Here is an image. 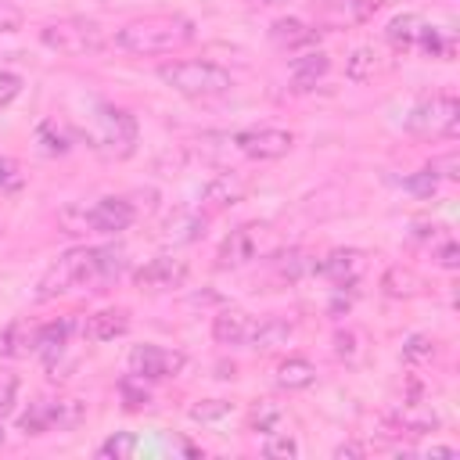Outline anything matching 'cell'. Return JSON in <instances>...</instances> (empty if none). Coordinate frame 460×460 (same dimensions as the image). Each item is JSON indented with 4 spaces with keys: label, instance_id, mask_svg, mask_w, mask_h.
I'll use <instances>...</instances> for the list:
<instances>
[{
    "label": "cell",
    "instance_id": "cell-1",
    "mask_svg": "<svg viewBox=\"0 0 460 460\" xmlns=\"http://www.w3.org/2000/svg\"><path fill=\"white\" fill-rule=\"evenodd\" d=\"M126 270V255L122 248H108V244H97V248H72L65 252L36 284V298L47 302L54 295H65L72 288H101V284H111L119 273Z\"/></svg>",
    "mask_w": 460,
    "mask_h": 460
},
{
    "label": "cell",
    "instance_id": "cell-2",
    "mask_svg": "<svg viewBox=\"0 0 460 460\" xmlns=\"http://www.w3.org/2000/svg\"><path fill=\"white\" fill-rule=\"evenodd\" d=\"M194 40V22L180 14H155V18H137L115 32V47L137 58H155V54H172Z\"/></svg>",
    "mask_w": 460,
    "mask_h": 460
},
{
    "label": "cell",
    "instance_id": "cell-3",
    "mask_svg": "<svg viewBox=\"0 0 460 460\" xmlns=\"http://www.w3.org/2000/svg\"><path fill=\"white\" fill-rule=\"evenodd\" d=\"M158 79L176 90L180 97H194V101H205V97H223L234 90V75L216 65V61H205V58H183V61H165L158 65Z\"/></svg>",
    "mask_w": 460,
    "mask_h": 460
},
{
    "label": "cell",
    "instance_id": "cell-4",
    "mask_svg": "<svg viewBox=\"0 0 460 460\" xmlns=\"http://www.w3.org/2000/svg\"><path fill=\"white\" fill-rule=\"evenodd\" d=\"M40 43L50 47L54 54L83 58V54H97L104 47V32L90 18H61V22H47L40 29Z\"/></svg>",
    "mask_w": 460,
    "mask_h": 460
},
{
    "label": "cell",
    "instance_id": "cell-5",
    "mask_svg": "<svg viewBox=\"0 0 460 460\" xmlns=\"http://www.w3.org/2000/svg\"><path fill=\"white\" fill-rule=\"evenodd\" d=\"M456 126H460V101L453 93H431L417 101L406 115V129L431 140H453Z\"/></svg>",
    "mask_w": 460,
    "mask_h": 460
},
{
    "label": "cell",
    "instance_id": "cell-6",
    "mask_svg": "<svg viewBox=\"0 0 460 460\" xmlns=\"http://www.w3.org/2000/svg\"><path fill=\"white\" fill-rule=\"evenodd\" d=\"M86 420V402L83 399H36L22 413V431L25 435H47V431H72Z\"/></svg>",
    "mask_w": 460,
    "mask_h": 460
},
{
    "label": "cell",
    "instance_id": "cell-7",
    "mask_svg": "<svg viewBox=\"0 0 460 460\" xmlns=\"http://www.w3.org/2000/svg\"><path fill=\"white\" fill-rule=\"evenodd\" d=\"M97 122H101V133H97V147L115 155V158H126L137 144V119L126 111V108H115V104H101L97 108Z\"/></svg>",
    "mask_w": 460,
    "mask_h": 460
},
{
    "label": "cell",
    "instance_id": "cell-8",
    "mask_svg": "<svg viewBox=\"0 0 460 460\" xmlns=\"http://www.w3.org/2000/svg\"><path fill=\"white\" fill-rule=\"evenodd\" d=\"M183 352L176 349H165V345H133L129 352V374L140 377V381H165V377H176L183 370Z\"/></svg>",
    "mask_w": 460,
    "mask_h": 460
},
{
    "label": "cell",
    "instance_id": "cell-9",
    "mask_svg": "<svg viewBox=\"0 0 460 460\" xmlns=\"http://www.w3.org/2000/svg\"><path fill=\"white\" fill-rule=\"evenodd\" d=\"M234 147L244 158L255 162H277L295 147V133L291 129H277V126H262V129H241L234 133Z\"/></svg>",
    "mask_w": 460,
    "mask_h": 460
},
{
    "label": "cell",
    "instance_id": "cell-10",
    "mask_svg": "<svg viewBox=\"0 0 460 460\" xmlns=\"http://www.w3.org/2000/svg\"><path fill=\"white\" fill-rule=\"evenodd\" d=\"M79 219H83V226L93 230V234H122V230L133 226L137 208H133V201L108 194V198H97L93 205H86V208L79 212Z\"/></svg>",
    "mask_w": 460,
    "mask_h": 460
},
{
    "label": "cell",
    "instance_id": "cell-11",
    "mask_svg": "<svg viewBox=\"0 0 460 460\" xmlns=\"http://www.w3.org/2000/svg\"><path fill=\"white\" fill-rule=\"evenodd\" d=\"M190 266L176 255H158L151 262H144L137 273H133V284L140 291H172V288H183Z\"/></svg>",
    "mask_w": 460,
    "mask_h": 460
},
{
    "label": "cell",
    "instance_id": "cell-12",
    "mask_svg": "<svg viewBox=\"0 0 460 460\" xmlns=\"http://www.w3.org/2000/svg\"><path fill=\"white\" fill-rule=\"evenodd\" d=\"M381 11V0H323L316 7V22L327 29H352L370 22Z\"/></svg>",
    "mask_w": 460,
    "mask_h": 460
},
{
    "label": "cell",
    "instance_id": "cell-13",
    "mask_svg": "<svg viewBox=\"0 0 460 460\" xmlns=\"http://www.w3.org/2000/svg\"><path fill=\"white\" fill-rule=\"evenodd\" d=\"M313 270L320 277H327L334 288H352L359 280V273L367 270V255L359 248H334L320 262H313Z\"/></svg>",
    "mask_w": 460,
    "mask_h": 460
},
{
    "label": "cell",
    "instance_id": "cell-14",
    "mask_svg": "<svg viewBox=\"0 0 460 460\" xmlns=\"http://www.w3.org/2000/svg\"><path fill=\"white\" fill-rule=\"evenodd\" d=\"M255 252H259V226H237V230H230L226 237H223V244H219V252H216V266L219 270H234V266H244V262H252L255 259Z\"/></svg>",
    "mask_w": 460,
    "mask_h": 460
},
{
    "label": "cell",
    "instance_id": "cell-15",
    "mask_svg": "<svg viewBox=\"0 0 460 460\" xmlns=\"http://www.w3.org/2000/svg\"><path fill=\"white\" fill-rule=\"evenodd\" d=\"M252 331H255V316H248L241 309H223L212 320V338L219 345H248Z\"/></svg>",
    "mask_w": 460,
    "mask_h": 460
},
{
    "label": "cell",
    "instance_id": "cell-16",
    "mask_svg": "<svg viewBox=\"0 0 460 460\" xmlns=\"http://www.w3.org/2000/svg\"><path fill=\"white\" fill-rule=\"evenodd\" d=\"M320 40V29L298 22V18H277L270 25V43L277 50H302V47H313Z\"/></svg>",
    "mask_w": 460,
    "mask_h": 460
},
{
    "label": "cell",
    "instance_id": "cell-17",
    "mask_svg": "<svg viewBox=\"0 0 460 460\" xmlns=\"http://www.w3.org/2000/svg\"><path fill=\"white\" fill-rule=\"evenodd\" d=\"M126 331H129V313L126 309H101V313L86 316V323H83V334L90 341H115Z\"/></svg>",
    "mask_w": 460,
    "mask_h": 460
},
{
    "label": "cell",
    "instance_id": "cell-18",
    "mask_svg": "<svg viewBox=\"0 0 460 460\" xmlns=\"http://www.w3.org/2000/svg\"><path fill=\"white\" fill-rule=\"evenodd\" d=\"M327 68H331V58H327L323 50H309V54H302V58L291 61L288 79H291L295 90H313V86L327 75Z\"/></svg>",
    "mask_w": 460,
    "mask_h": 460
},
{
    "label": "cell",
    "instance_id": "cell-19",
    "mask_svg": "<svg viewBox=\"0 0 460 460\" xmlns=\"http://www.w3.org/2000/svg\"><path fill=\"white\" fill-rule=\"evenodd\" d=\"M72 327H75V320H50V323L36 327L32 331V352H40L47 363H54V356H61Z\"/></svg>",
    "mask_w": 460,
    "mask_h": 460
},
{
    "label": "cell",
    "instance_id": "cell-20",
    "mask_svg": "<svg viewBox=\"0 0 460 460\" xmlns=\"http://www.w3.org/2000/svg\"><path fill=\"white\" fill-rule=\"evenodd\" d=\"M392 420H395V428L406 431V435H424V431H435V428H438V413H435L428 402H417V399L402 402Z\"/></svg>",
    "mask_w": 460,
    "mask_h": 460
},
{
    "label": "cell",
    "instance_id": "cell-21",
    "mask_svg": "<svg viewBox=\"0 0 460 460\" xmlns=\"http://www.w3.org/2000/svg\"><path fill=\"white\" fill-rule=\"evenodd\" d=\"M277 385L288 388V392H302V388H313L316 385V367L302 356H288L280 367H277Z\"/></svg>",
    "mask_w": 460,
    "mask_h": 460
},
{
    "label": "cell",
    "instance_id": "cell-22",
    "mask_svg": "<svg viewBox=\"0 0 460 460\" xmlns=\"http://www.w3.org/2000/svg\"><path fill=\"white\" fill-rule=\"evenodd\" d=\"M295 323L291 320H280V316H266V320H255V331H252V349H277L291 338Z\"/></svg>",
    "mask_w": 460,
    "mask_h": 460
},
{
    "label": "cell",
    "instance_id": "cell-23",
    "mask_svg": "<svg viewBox=\"0 0 460 460\" xmlns=\"http://www.w3.org/2000/svg\"><path fill=\"white\" fill-rule=\"evenodd\" d=\"M381 288H385V295H392V298H410V295H417V291L424 288V280H420L410 266H388L385 277H381Z\"/></svg>",
    "mask_w": 460,
    "mask_h": 460
},
{
    "label": "cell",
    "instance_id": "cell-24",
    "mask_svg": "<svg viewBox=\"0 0 460 460\" xmlns=\"http://www.w3.org/2000/svg\"><path fill=\"white\" fill-rule=\"evenodd\" d=\"M201 234H205V216H201V212H176V216L165 223V237L176 241V244L198 241Z\"/></svg>",
    "mask_w": 460,
    "mask_h": 460
},
{
    "label": "cell",
    "instance_id": "cell-25",
    "mask_svg": "<svg viewBox=\"0 0 460 460\" xmlns=\"http://www.w3.org/2000/svg\"><path fill=\"white\" fill-rule=\"evenodd\" d=\"M377 68H381V61H377V50H374V47H356V50L345 58V75H349L352 83L374 79Z\"/></svg>",
    "mask_w": 460,
    "mask_h": 460
},
{
    "label": "cell",
    "instance_id": "cell-26",
    "mask_svg": "<svg viewBox=\"0 0 460 460\" xmlns=\"http://www.w3.org/2000/svg\"><path fill=\"white\" fill-rule=\"evenodd\" d=\"M29 352H32V331L25 323H7L0 331V356L18 359V356H29Z\"/></svg>",
    "mask_w": 460,
    "mask_h": 460
},
{
    "label": "cell",
    "instance_id": "cell-27",
    "mask_svg": "<svg viewBox=\"0 0 460 460\" xmlns=\"http://www.w3.org/2000/svg\"><path fill=\"white\" fill-rule=\"evenodd\" d=\"M262 453L270 456V460H291V456H298V438L291 435V431H266L262 435Z\"/></svg>",
    "mask_w": 460,
    "mask_h": 460
},
{
    "label": "cell",
    "instance_id": "cell-28",
    "mask_svg": "<svg viewBox=\"0 0 460 460\" xmlns=\"http://www.w3.org/2000/svg\"><path fill=\"white\" fill-rule=\"evenodd\" d=\"M248 420H252V428L255 431H277L280 424H284V410L277 406V402H270V399H262V402H255L252 406V413H248Z\"/></svg>",
    "mask_w": 460,
    "mask_h": 460
},
{
    "label": "cell",
    "instance_id": "cell-29",
    "mask_svg": "<svg viewBox=\"0 0 460 460\" xmlns=\"http://www.w3.org/2000/svg\"><path fill=\"white\" fill-rule=\"evenodd\" d=\"M97 453L101 456H111V460H129L137 453V435L133 431H115L111 438H104L97 446Z\"/></svg>",
    "mask_w": 460,
    "mask_h": 460
},
{
    "label": "cell",
    "instance_id": "cell-30",
    "mask_svg": "<svg viewBox=\"0 0 460 460\" xmlns=\"http://www.w3.org/2000/svg\"><path fill=\"white\" fill-rule=\"evenodd\" d=\"M241 194H244V187H241L237 180H230V176H219V180L205 190V198H208L212 205H234V201H241Z\"/></svg>",
    "mask_w": 460,
    "mask_h": 460
},
{
    "label": "cell",
    "instance_id": "cell-31",
    "mask_svg": "<svg viewBox=\"0 0 460 460\" xmlns=\"http://www.w3.org/2000/svg\"><path fill=\"white\" fill-rule=\"evenodd\" d=\"M431 356H435V338H428V334H410V338H406L402 359L420 363V359H431Z\"/></svg>",
    "mask_w": 460,
    "mask_h": 460
},
{
    "label": "cell",
    "instance_id": "cell-32",
    "mask_svg": "<svg viewBox=\"0 0 460 460\" xmlns=\"http://www.w3.org/2000/svg\"><path fill=\"white\" fill-rule=\"evenodd\" d=\"M119 395H122V402H126V410H140V406H147V388H144V381L140 377H126V381H119Z\"/></svg>",
    "mask_w": 460,
    "mask_h": 460
},
{
    "label": "cell",
    "instance_id": "cell-33",
    "mask_svg": "<svg viewBox=\"0 0 460 460\" xmlns=\"http://www.w3.org/2000/svg\"><path fill=\"white\" fill-rule=\"evenodd\" d=\"M230 413V402L226 399H201L198 406H190V417L201 420V424H212V420H223Z\"/></svg>",
    "mask_w": 460,
    "mask_h": 460
},
{
    "label": "cell",
    "instance_id": "cell-34",
    "mask_svg": "<svg viewBox=\"0 0 460 460\" xmlns=\"http://www.w3.org/2000/svg\"><path fill=\"white\" fill-rule=\"evenodd\" d=\"M435 187H438V176H435V169L428 165V169H420V172H413L410 180H406V190H413L417 198H431L435 194Z\"/></svg>",
    "mask_w": 460,
    "mask_h": 460
},
{
    "label": "cell",
    "instance_id": "cell-35",
    "mask_svg": "<svg viewBox=\"0 0 460 460\" xmlns=\"http://www.w3.org/2000/svg\"><path fill=\"white\" fill-rule=\"evenodd\" d=\"M305 270H313V262H309L302 252H288V255H280V277H288V280H298Z\"/></svg>",
    "mask_w": 460,
    "mask_h": 460
},
{
    "label": "cell",
    "instance_id": "cell-36",
    "mask_svg": "<svg viewBox=\"0 0 460 460\" xmlns=\"http://www.w3.org/2000/svg\"><path fill=\"white\" fill-rule=\"evenodd\" d=\"M22 183H25L22 165L14 158H0V190H18Z\"/></svg>",
    "mask_w": 460,
    "mask_h": 460
},
{
    "label": "cell",
    "instance_id": "cell-37",
    "mask_svg": "<svg viewBox=\"0 0 460 460\" xmlns=\"http://www.w3.org/2000/svg\"><path fill=\"white\" fill-rule=\"evenodd\" d=\"M435 259H438L442 270H456V266H460V248H456V241H453V237H442V241L435 244Z\"/></svg>",
    "mask_w": 460,
    "mask_h": 460
},
{
    "label": "cell",
    "instance_id": "cell-38",
    "mask_svg": "<svg viewBox=\"0 0 460 460\" xmlns=\"http://www.w3.org/2000/svg\"><path fill=\"white\" fill-rule=\"evenodd\" d=\"M22 22H25L22 7H18V4H11V0H0V32H18V29H22Z\"/></svg>",
    "mask_w": 460,
    "mask_h": 460
},
{
    "label": "cell",
    "instance_id": "cell-39",
    "mask_svg": "<svg viewBox=\"0 0 460 460\" xmlns=\"http://www.w3.org/2000/svg\"><path fill=\"white\" fill-rule=\"evenodd\" d=\"M18 93H22V75H14V72H0V108L11 104Z\"/></svg>",
    "mask_w": 460,
    "mask_h": 460
},
{
    "label": "cell",
    "instance_id": "cell-40",
    "mask_svg": "<svg viewBox=\"0 0 460 460\" xmlns=\"http://www.w3.org/2000/svg\"><path fill=\"white\" fill-rule=\"evenodd\" d=\"M431 169H435V176H446V180H456V176H460V158H456V151H449V155H442V158H435V162H431Z\"/></svg>",
    "mask_w": 460,
    "mask_h": 460
},
{
    "label": "cell",
    "instance_id": "cell-41",
    "mask_svg": "<svg viewBox=\"0 0 460 460\" xmlns=\"http://www.w3.org/2000/svg\"><path fill=\"white\" fill-rule=\"evenodd\" d=\"M334 352H338L341 359H352V356H356V334H352V331H338V334H334Z\"/></svg>",
    "mask_w": 460,
    "mask_h": 460
},
{
    "label": "cell",
    "instance_id": "cell-42",
    "mask_svg": "<svg viewBox=\"0 0 460 460\" xmlns=\"http://www.w3.org/2000/svg\"><path fill=\"white\" fill-rule=\"evenodd\" d=\"M14 395H18V381H14V377H4V381H0V417L11 413Z\"/></svg>",
    "mask_w": 460,
    "mask_h": 460
},
{
    "label": "cell",
    "instance_id": "cell-43",
    "mask_svg": "<svg viewBox=\"0 0 460 460\" xmlns=\"http://www.w3.org/2000/svg\"><path fill=\"white\" fill-rule=\"evenodd\" d=\"M363 453H367V449H363L359 442H341V446L334 449V456H363Z\"/></svg>",
    "mask_w": 460,
    "mask_h": 460
},
{
    "label": "cell",
    "instance_id": "cell-44",
    "mask_svg": "<svg viewBox=\"0 0 460 460\" xmlns=\"http://www.w3.org/2000/svg\"><path fill=\"white\" fill-rule=\"evenodd\" d=\"M428 453H431V456H456V449H453V446H431Z\"/></svg>",
    "mask_w": 460,
    "mask_h": 460
},
{
    "label": "cell",
    "instance_id": "cell-45",
    "mask_svg": "<svg viewBox=\"0 0 460 460\" xmlns=\"http://www.w3.org/2000/svg\"><path fill=\"white\" fill-rule=\"evenodd\" d=\"M0 446H4V424H0Z\"/></svg>",
    "mask_w": 460,
    "mask_h": 460
}]
</instances>
